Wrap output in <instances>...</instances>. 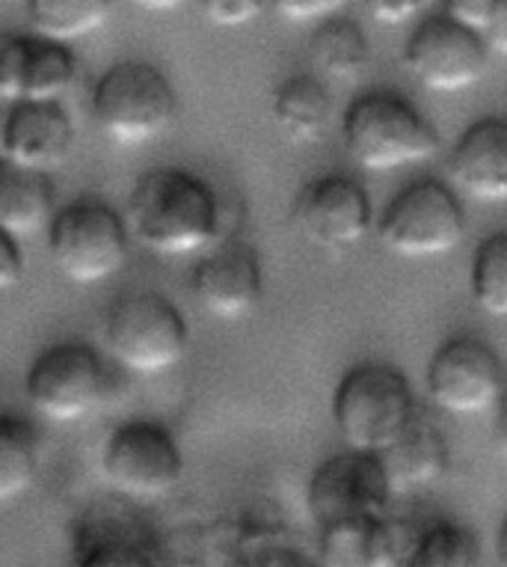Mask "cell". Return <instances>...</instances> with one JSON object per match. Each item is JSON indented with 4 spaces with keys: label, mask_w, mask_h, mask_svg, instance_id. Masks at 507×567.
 <instances>
[{
    "label": "cell",
    "mask_w": 507,
    "mask_h": 567,
    "mask_svg": "<svg viewBox=\"0 0 507 567\" xmlns=\"http://www.w3.org/2000/svg\"><path fill=\"white\" fill-rule=\"evenodd\" d=\"M131 224L148 250L166 259L205 252L223 226L214 187L176 167L148 169L131 194Z\"/></svg>",
    "instance_id": "cell-1"
},
{
    "label": "cell",
    "mask_w": 507,
    "mask_h": 567,
    "mask_svg": "<svg viewBox=\"0 0 507 567\" xmlns=\"http://www.w3.org/2000/svg\"><path fill=\"white\" fill-rule=\"evenodd\" d=\"M342 140L353 164L369 173L415 167L434 158L439 150L434 122L404 95L386 90L351 102L342 120Z\"/></svg>",
    "instance_id": "cell-2"
},
{
    "label": "cell",
    "mask_w": 507,
    "mask_h": 567,
    "mask_svg": "<svg viewBox=\"0 0 507 567\" xmlns=\"http://www.w3.org/2000/svg\"><path fill=\"white\" fill-rule=\"evenodd\" d=\"M332 422L344 446L380 455L418 413L410 381L389 363H360L332 390Z\"/></svg>",
    "instance_id": "cell-3"
},
{
    "label": "cell",
    "mask_w": 507,
    "mask_h": 567,
    "mask_svg": "<svg viewBox=\"0 0 507 567\" xmlns=\"http://www.w3.org/2000/svg\"><path fill=\"white\" fill-rule=\"evenodd\" d=\"M176 113V90L152 63H116L95 81V125L116 146H146L173 125Z\"/></svg>",
    "instance_id": "cell-4"
},
{
    "label": "cell",
    "mask_w": 507,
    "mask_h": 567,
    "mask_svg": "<svg viewBox=\"0 0 507 567\" xmlns=\"http://www.w3.org/2000/svg\"><path fill=\"white\" fill-rule=\"evenodd\" d=\"M377 235L401 259H439L466 235V212L457 190L436 178L404 187L377 220Z\"/></svg>",
    "instance_id": "cell-5"
},
{
    "label": "cell",
    "mask_w": 507,
    "mask_h": 567,
    "mask_svg": "<svg viewBox=\"0 0 507 567\" xmlns=\"http://www.w3.org/2000/svg\"><path fill=\"white\" fill-rule=\"evenodd\" d=\"M48 250L69 282L102 286L128 261V229L111 205L83 199L56 212Z\"/></svg>",
    "instance_id": "cell-6"
},
{
    "label": "cell",
    "mask_w": 507,
    "mask_h": 567,
    "mask_svg": "<svg viewBox=\"0 0 507 567\" xmlns=\"http://www.w3.org/2000/svg\"><path fill=\"white\" fill-rule=\"evenodd\" d=\"M187 321L161 295L143 291L113 303L107 316V348L113 360L134 374H164L185 360Z\"/></svg>",
    "instance_id": "cell-7"
},
{
    "label": "cell",
    "mask_w": 507,
    "mask_h": 567,
    "mask_svg": "<svg viewBox=\"0 0 507 567\" xmlns=\"http://www.w3.org/2000/svg\"><path fill=\"white\" fill-rule=\"evenodd\" d=\"M30 404L51 422L93 416L111 399L113 378L102 353L83 342H63L37 357L28 372Z\"/></svg>",
    "instance_id": "cell-8"
},
{
    "label": "cell",
    "mask_w": 507,
    "mask_h": 567,
    "mask_svg": "<svg viewBox=\"0 0 507 567\" xmlns=\"http://www.w3.org/2000/svg\"><path fill=\"white\" fill-rule=\"evenodd\" d=\"M102 466L113 491L128 503H157L176 491L185 475V457L173 431L148 419H131L113 431Z\"/></svg>",
    "instance_id": "cell-9"
},
{
    "label": "cell",
    "mask_w": 507,
    "mask_h": 567,
    "mask_svg": "<svg viewBox=\"0 0 507 567\" xmlns=\"http://www.w3.org/2000/svg\"><path fill=\"white\" fill-rule=\"evenodd\" d=\"M487 60L484 37L448 12L422 21L404 45V69L431 93H466L484 78Z\"/></svg>",
    "instance_id": "cell-10"
},
{
    "label": "cell",
    "mask_w": 507,
    "mask_h": 567,
    "mask_svg": "<svg viewBox=\"0 0 507 567\" xmlns=\"http://www.w3.org/2000/svg\"><path fill=\"white\" fill-rule=\"evenodd\" d=\"M392 499L395 493L389 487L380 457L353 449L314 466L306 484V508L318 523V529L344 520L389 517Z\"/></svg>",
    "instance_id": "cell-11"
},
{
    "label": "cell",
    "mask_w": 507,
    "mask_h": 567,
    "mask_svg": "<svg viewBox=\"0 0 507 567\" xmlns=\"http://www.w3.org/2000/svg\"><path fill=\"white\" fill-rule=\"evenodd\" d=\"M427 399L452 416L493 410L507 386L505 365L484 339L454 336L431 357L425 372Z\"/></svg>",
    "instance_id": "cell-12"
},
{
    "label": "cell",
    "mask_w": 507,
    "mask_h": 567,
    "mask_svg": "<svg viewBox=\"0 0 507 567\" xmlns=\"http://www.w3.org/2000/svg\"><path fill=\"white\" fill-rule=\"evenodd\" d=\"M291 224L318 250L344 252L369 238L374 208L369 190L356 178L323 176L297 194Z\"/></svg>",
    "instance_id": "cell-13"
},
{
    "label": "cell",
    "mask_w": 507,
    "mask_h": 567,
    "mask_svg": "<svg viewBox=\"0 0 507 567\" xmlns=\"http://www.w3.org/2000/svg\"><path fill=\"white\" fill-rule=\"evenodd\" d=\"M74 567H166L161 535L125 503H99L72 526Z\"/></svg>",
    "instance_id": "cell-14"
},
{
    "label": "cell",
    "mask_w": 507,
    "mask_h": 567,
    "mask_svg": "<svg viewBox=\"0 0 507 567\" xmlns=\"http://www.w3.org/2000/svg\"><path fill=\"white\" fill-rule=\"evenodd\" d=\"M196 303L220 321H240L265 298L259 256L238 241L220 244L194 268L190 277Z\"/></svg>",
    "instance_id": "cell-15"
},
{
    "label": "cell",
    "mask_w": 507,
    "mask_h": 567,
    "mask_svg": "<svg viewBox=\"0 0 507 567\" xmlns=\"http://www.w3.org/2000/svg\"><path fill=\"white\" fill-rule=\"evenodd\" d=\"M74 146L72 116L63 104H12L0 128L3 164L48 176L69 161Z\"/></svg>",
    "instance_id": "cell-16"
},
{
    "label": "cell",
    "mask_w": 507,
    "mask_h": 567,
    "mask_svg": "<svg viewBox=\"0 0 507 567\" xmlns=\"http://www.w3.org/2000/svg\"><path fill=\"white\" fill-rule=\"evenodd\" d=\"M448 178L475 203H507V120L487 116L463 131L448 155Z\"/></svg>",
    "instance_id": "cell-17"
},
{
    "label": "cell",
    "mask_w": 507,
    "mask_h": 567,
    "mask_svg": "<svg viewBox=\"0 0 507 567\" xmlns=\"http://www.w3.org/2000/svg\"><path fill=\"white\" fill-rule=\"evenodd\" d=\"M77 81V56L69 45L39 37H15L3 102L60 104Z\"/></svg>",
    "instance_id": "cell-18"
},
{
    "label": "cell",
    "mask_w": 507,
    "mask_h": 567,
    "mask_svg": "<svg viewBox=\"0 0 507 567\" xmlns=\"http://www.w3.org/2000/svg\"><path fill=\"white\" fill-rule=\"evenodd\" d=\"M413 529L392 517L332 523L318 529L321 567H401Z\"/></svg>",
    "instance_id": "cell-19"
},
{
    "label": "cell",
    "mask_w": 507,
    "mask_h": 567,
    "mask_svg": "<svg viewBox=\"0 0 507 567\" xmlns=\"http://www.w3.org/2000/svg\"><path fill=\"white\" fill-rule=\"evenodd\" d=\"M377 457L386 470L389 487L395 496L425 491V487L439 482L452 464L448 440L422 413H415L413 422L401 431V437L389 449H383Z\"/></svg>",
    "instance_id": "cell-20"
},
{
    "label": "cell",
    "mask_w": 507,
    "mask_h": 567,
    "mask_svg": "<svg viewBox=\"0 0 507 567\" xmlns=\"http://www.w3.org/2000/svg\"><path fill=\"white\" fill-rule=\"evenodd\" d=\"M309 60L314 65V78L323 84H356L365 69H369L371 48L365 30L353 19H335L318 24V30L309 39Z\"/></svg>",
    "instance_id": "cell-21"
},
{
    "label": "cell",
    "mask_w": 507,
    "mask_h": 567,
    "mask_svg": "<svg viewBox=\"0 0 507 567\" xmlns=\"http://www.w3.org/2000/svg\"><path fill=\"white\" fill-rule=\"evenodd\" d=\"M54 187L51 178L3 164L0 169V229L21 241L54 224Z\"/></svg>",
    "instance_id": "cell-22"
},
{
    "label": "cell",
    "mask_w": 507,
    "mask_h": 567,
    "mask_svg": "<svg viewBox=\"0 0 507 567\" xmlns=\"http://www.w3.org/2000/svg\"><path fill=\"white\" fill-rule=\"evenodd\" d=\"M277 128L294 143H314L332 116L330 86L314 75H294L277 86L270 99Z\"/></svg>",
    "instance_id": "cell-23"
},
{
    "label": "cell",
    "mask_w": 507,
    "mask_h": 567,
    "mask_svg": "<svg viewBox=\"0 0 507 567\" xmlns=\"http://www.w3.org/2000/svg\"><path fill=\"white\" fill-rule=\"evenodd\" d=\"M401 567H484V556L466 526L436 520L425 529H413Z\"/></svg>",
    "instance_id": "cell-24"
},
{
    "label": "cell",
    "mask_w": 507,
    "mask_h": 567,
    "mask_svg": "<svg viewBox=\"0 0 507 567\" xmlns=\"http://www.w3.org/2000/svg\"><path fill=\"white\" fill-rule=\"evenodd\" d=\"M39 437L30 422L0 413V505L19 503L37 484Z\"/></svg>",
    "instance_id": "cell-25"
},
{
    "label": "cell",
    "mask_w": 507,
    "mask_h": 567,
    "mask_svg": "<svg viewBox=\"0 0 507 567\" xmlns=\"http://www.w3.org/2000/svg\"><path fill=\"white\" fill-rule=\"evenodd\" d=\"M30 24L39 39L69 45L74 39L90 37L111 19V3L104 0H33L28 3Z\"/></svg>",
    "instance_id": "cell-26"
},
{
    "label": "cell",
    "mask_w": 507,
    "mask_h": 567,
    "mask_svg": "<svg viewBox=\"0 0 507 567\" xmlns=\"http://www.w3.org/2000/svg\"><path fill=\"white\" fill-rule=\"evenodd\" d=\"M469 289L480 312L507 318V233H493L478 244L472 256Z\"/></svg>",
    "instance_id": "cell-27"
},
{
    "label": "cell",
    "mask_w": 507,
    "mask_h": 567,
    "mask_svg": "<svg viewBox=\"0 0 507 567\" xmlns=\"http://www.w3.org/2000/svg\"><path fill=\"white\" fill-rule=\"evenodd\" d=\"M226 567H321L318 558L291 544V540H279V544H268V547L252 549L247 556L235 558Z\"/></svg>",
    "instance_id": "cell-28"
},
{
    "label": "cell",
    "mask_w": 507,
    "mask_h": 567,
    "mask_svg": "<svg viewBox=\"0 0 507 567\" xmlns=\"http://www.w3.org/2000/svg\"><path fill=\"white\" fill-rule=\"evenodd\" d=\"M203 12L217 28H244L259 19L265 12V3L259 0H211V3H203Z\"/></svg>",
    "instance_id": "cell-29"
},
{
    "label": "cell",
    "mask_w": 507,
    "mask_h": 567,
    "mask_svg": "<svg viewBox=\"0 0 507 567\" xmlns=\"http://www.w3.org/2000/svg\"><path fill=\"white\" fill-rule=\"evenodd\" d=\"M277 12L286 21H294V24H306V21H330L342 12V3H330V0H286V3H277Z\"/></svg>",
    "instance_id": "cell-30"
},
{
    "label": "cell",
    "mask_w": 507,
    "mask_h": 567,
    "mask_svg": "<svg viewBox=\"0 0 507 567\" xmlns=\"http://www.w3.org/2000/svg\"><path fill=\"white\" fill-rule=\"evenodd\" d=\"M24 277V256L15 238L0 229V295L15 289Z\"/></svg>",
    "instance_id": "cell-31"
},
{
    "label": "cell",
    "mask_w": 507,
    "mask_h": 567,
    "mask_svg": "<svg viewBox=\"0 0 507 567\" xmlns=\"http://www.w3.org/2000/svg\"><path fill=\"white\" fill-rule=\"evenodd\" d=\"M484 42L489 51L507 56V0H493V12H489L487 30H484Z\"/></svg>",
    "instance_id": "cell-32"
},
{
    "label": "cell",
    "mask_w": 507,
    "mask_h": 567,
    "mask_svg": "<svg viewBox=\"0 0 507 567\" xmlns=\"http://www.w3.org/2000/svg\"><path fill=\"white\" fill-rule=\"evenodd\" d=\"M371 16L380 21V24H389V28H397V24H404V21H413L422 10V3H371L369 7Z\"/></svg>",
    "instance_id": "cell-33"
},
{
    "label": "cell",
    "mask_w": 507,
    "mask_h": 567,
    "mask_svg": "<svg viewBox=\"0 0 507 567\" xmlns=\"http://www.w3.org/2000/svg\"><path fill=\"white\" fill-rule=\"evenodd\" d=\"M493 410H496V425H493V437H496L498 455L507 461V386H505L501 399H498V404Z\"/></svg>",
    "instance_id": "cell-34"
},
{
    "label": "cell",
    "mask_w": 507,
    "mask_h": 567,
    "mask_svg": "<svg viewBox=\"0 0 507 567\" xmlns=\"http://www.w3.org/2000/svg\"><path fill=\"white\" fill-rule=\"evenodd\" d=\"M15 37L0 33V102H3V90H7V69H10V51Z\"/></svg>",
    "instance_id": "cell-35"
},
{
    "label": "cell",
    "mask_w": 507,
    "mask_h": 567,
    "mask_svg": "<svg viewBox=\"0 0 507 567\" xmlns=\"http://www.w3.org/2000/svg\"><path fill=\"white\" fill-rule=\"evenodd\" d=\"M496 561H498V567H507V517H505V520H501V526H498Z\"/></svg>",
    "instance_id": "cell-36"
},
{
    "label": "cell",
    "mask_w": 507,
    "mask_h": 567,
    "mask_svg": "<svg viewBox=\"0 0 507 567\" xmlns=\"http://www.w3.org/2000/svg\"><path fill=\"white\" fill-rule=\"evenodd\" d=\"M0 169H3V161H0Z\"/></svg>",
    "instance_id": "cell-37"
}]
</instances>
